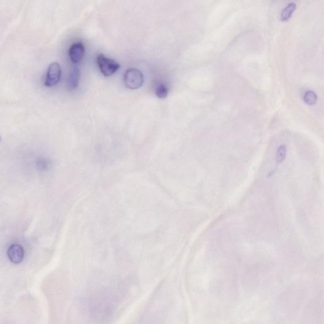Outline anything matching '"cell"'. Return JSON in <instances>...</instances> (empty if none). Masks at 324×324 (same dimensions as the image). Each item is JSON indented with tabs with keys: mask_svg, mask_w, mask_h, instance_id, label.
Returning a JSON list of instances; mask_svg holds the SVG:
<instances>
[{
	"mask_svg": "<svg viewBox=\"0 0 324 324\" xmlns=\"http://www.w3.org/2000/svg\"><path fill=\"white\" fill-rule=\"evenodd\" d=\"M124 81L125 87L128 89L137 90L143 85L144 76L142 72L138 69H129L125 72Z\"/></svg>",
	"mask_w": 324,
	"mask_h": 324,
	"instance_id": "6da1fadb",
	"label": "cell"
},
{
	"mask_svg": "<svg viewBox=\"0 0 324 324\" xmlns=\"http://www.w3.org/2000/svg\"><path fill=\"white\" fill-rule=\"evenodd\" d=\"M98 68L104 76L109 77L120 69V64L112 59L107 58L103 54H100L97 57Z\"/></svg>",
	"mask_w": 324,
	"mask_h": 324,
	"instance_id": "7a4b0ae2",
	"label": "cell"
},
{
	"mask_svg": "<svg viewBox=\"0 0 324 324\" xmlns=\"http://www.w3.org/2000/svg\"><path fill=\"white\" fill-rule=\"evenodd\" d=\"M61 70L60 65L57 62H53L48 67L47 78L45 85L50 88L57 85L60 81Z\"/></svg>",
	"mask_w": 324,
	"mask_h": 324,
	"instance_id": "3957f363",
	"label": "cell"
},
{
	"mask_svg": "<svg viewBox=\"0 0 324 324\" xmlns=\"http://www.w3.org/2000/svg\"><path fill=\"white\" fill-rule=\"evenodd\" d=\"M85 55V47L81 41L74 42L69 50L70 60L72 63L77 64L81 62Z\"/></svg>",
	"mask_w": 324,
	"mask_h": 324,
	"instance_id": "277c9868",
	"label": "cell"
},
{
	"mask_svg": "<svg viewBox=\"0 0 324 324\" xmlns=\"http://www.w3.org/2000/svg\"><path fill=\"white\" fill-rule=\"evenodd\" d=\"M7 255L10 262L14 264H18L23 262L24 258V250L23 246L18 244H13L10 246L7 251Z\"/></svg>",
	"mask_w": 324,
	"mask_h": 324,
	"instance_id": "5b68a950",
	"label": "cell"
},
{
	"mask_svg": "<svg viewBox=\"0 0 324 324\" xmlns=\"http://www.w3.org/2000/svg\"><path fill=\"white\" fill-rule=\"evenodd\" d=\"M81 72L77 67L74 66L71 70L68 80V87L69 90H76L78 87Z\"/></svg>",
	"mask_w": 324,
	"mask_h": 324,
	"instance_id": "8992f818",
	"label": "cell"
},
{
	"mask_svg": "<svg viewBox=\"0 0 324 324\" xmlns=\"http://www.w3.org/2000/svg\"><path fill=\"white\" fill-rule=\"evenodd\" d=\"M296 5L294 3H291L284 9L281 13V20L282 21H287L291 17L292 13L295 10Z\"/></svg>",
	"mask_w": 324,
	"mask_h": 324,
	"instance_id": "52a82bcc",
	"label": "cell"
},
{
	"mask_svg": "<svg viewBox=\"0 0 324 324\" xmlns=\"http://www.w3.org/2000/svg\"><path fill=\"white\" fill-rule=\"evenodd\" d=\"M156 95L158 98L163 99L167 98L168 94V88L163 83H160L156 88Z\"/></svg>",
	"mask_w": 324,
	"mask_h": 324,
	"instance_id": "ba28073f",
	"label": "cell"
},
{
	"mask_svg": "<svg viewBox=\"0 0 324 324\" xmlns=\"http://www.w3.org/2000/svg\"><path fill=\"white\" fill-rule=\"evenodd\" d=\"M304 101L309 105H313L317 102V96L313 91H309L304 95Z\"/></svg>",
	"mask_w": 324,
	"mask_h": 324,
	"instance_id": "9c48e42d",
	"label": "cell"
},
{
	"mask_svg": "<svg viewBox=\"0 0 324 324\" xmlns=\"http://www.w3.org/2000/svg\"><path fill=\"white\" fill-rule=\"evenodd\" d=\"M286 155V147L285 145H281L278 148L277 152V161L281 163L285 159Z\"/></svg>",
	"mask_w": 324,
	"mask_h": 324,
	"instance_id": "30bf717a",
	"label": "cell"
},
{
	"mask_svg": "<svg viewBox=\"0 0 324 324\" xmlns=\"http://www.w3.org/2000/svg\"><path fill=\"white\" fill-rule=\"evenodd\" d=\"M0 140H1V138H0Z\"/></svg>",
	"mask_w": 324,
	"mask_h": 324,
	"instance_id": "8fae6325",
	"label": "cell"
}]
</instances>
